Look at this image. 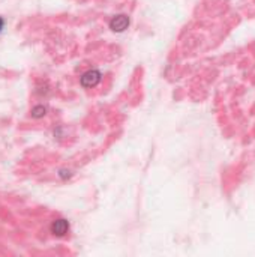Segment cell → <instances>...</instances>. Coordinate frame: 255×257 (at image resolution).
Listing matches in <instances>:
<instances>
[{
    "instance_id": "obj_3",
    "label": "cell",
    "mask_w": 255,
    "mask_h": 257,
    "mask_svg": "<svg viewBox=\"0 0 255 257\" xmlns=\"http://www.w3.org/2000/svg\"><path fill=\"white\" fill-rule=\"evenodd\" d=\"M69 230V223L63 218L60 220H56L53 224H51V232L57 236H65Z\"/></svg>"
},
{
    "instance_id": "obj_2",
    "label": "cell",
    "mask_w": 255,
    "mask_h": 257,
    "mask_svg": "<svg viewBox=\"0 0 255 257\" xmlns=\"http://www.w3.org/2000/svg\"><path fill=\"white\" fill-rule=\"evenodd\" d=\"M101 81V72L99 71H89L81 77V86L86 89L95 87Z\"/></svg>"
},
{
    "instance_id": "obj_1",
    "label": "cell",
    "mask_w": 255,
    "mask_h": 257,
    "mask_svg": "<svg viewBox=\"0 0 255 257\" xmlns=\"http://www.w3.org/2000/svg\"><path fill=\"white\" fill-rule=\"evenodd\" d=\"M128 27H129V17L125 15V14L116 15V17H113L111 21H110V29H111L113 32L120 33V32H125Z\"/></svg>"
},
{
    "instance_id": "obj_4",
    "label": "cell",
    "mask_w": 255,
    "mask_h": 257,
    "mask_svg": "<svg viewBox=\"0 0 255 257\" xmlns=\"http://www.w3.org/2000/svg\"><path fill=\"white\" fill-rule=\"evenodd\" d=\"M44 114H45V107H42V105H38V107H35L32 110V116L33 117H42Z\"/></svg>"
},
{
    "instance_id": "obj_5",
    "label": "cell",
    "mask_w": 255,
    "mask_h": 257,
    "mask_svg": "<svg viewBox=\"0 0 255 257\" xmlns=\"http://www.w3.org/2000/svg\"><path fill=\"white\" fill-rule=\"evenodd\" d=\"M3 26H5V21H3V18L0 17V32L3 30Z\"/></svg>"
}]
</instances>
